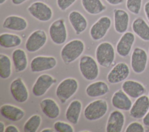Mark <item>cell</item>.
<instances>
[{"mask_svg":"<svg viewBox=\"0 0 149 132\" xmlns=\"http://www.w3.org/2000/svg\"><path fill=\"white\" fill-rule=\"evenodd\" d=\"M142 121H143V123L145 126L149 127V110L146 113V115L143 117Z\"/></svg>","mask_w":149,"mask_h":132,"instance_id":"obj_40","label":"cell"},{"mask_svg":"<svg viewBox=\"0 0 149 132\" xmlns=\"http://www.w3.org/2000/svg\"><path fill=\"white\" fill-rule=\"evenodd\" d=\"M125 121L124 114L119 110H113L110 113L107 125V132H120Z\"/></svg>","mask_w":149,"mask_h":132,"instance_id":"obj_17","label":"cell"},{"mask_svg":"<svg viewBox=\"0 0 149 132\" xmlns=\"http://www.w3.org/2000/svg\"><path fill=\"white\" fill-rule=\"evenodd\" d=\"M41 117L38 115H33L25 122L23 126L24 132H36L41 123Z\"/></svg>","mask_w":149,"mask_h":132,"instance_id":"obj_32","label":"cell"},{"mask_svg":"<svg viewBox=\"0 0 149 132\" xmlns=\"http://www.w3.org/2000/svg\"><path fill=\"white\" fill-rule=\"evenodd\" d=\"M79 84L72 77L66 78L59 83L56 89V95L61 104H65L77 91Z\"/></svg>","mask_w":149,"mask_h":132,"instance_id":"obj_3","label":"cell"},{"mask_svg":"<svg viewBox=\"0 0 149 132\" xmlns=\"http://www.w3.org/2000/svg\"><path fill=\"white\" fill-rule=\"evenodd\" d=\"M111 103L114 108L121 110H130L132 106L131 99L122 90L114 92L111 98Z\"/></svg>","mask_w":149,"mask_h":132,"instance_id":"obj_19","label":"cell"},{"mask_svg":"<svg viewBox=\"0 0 149 132\" xmlns=\"http://www.w3.org/2000/svg\"><path fill=\"white\" fill-rule=\"evenodd\" d=\"M149 110V98L143 95L136 98L129 110L130 116L136 119H142Z\"/></svg>","mask_w":149,"mask_h":132,"instance_id":"obj_15","label":"cell"},{"mask_svg":"<svg viewBox=\"0 0 149 132\" xmlns=\"http://www.w3.org/2000/svg\"><path fill=\"white\" fill-rule=\"evenodd\" d=\"M147 61V53L144 49L136 47L133 49L131 55L130 65L133 71L135 73H142L146 68Z\"/></svg>","mask_w":149,"mask_h":132,"instance_id":"obj_10","label":"cell"},{"mask_svg":"<svg viewBox=\"0 0 149 132\" xmlns=\"http://www.w3.org/2000/svg\"><path fill=\"white\" fill-rule=\"evenodd\" d=\"M79 66L80 72L85 79L92 81L98 76V66L92 56L89 55L83 56L80 59Z\"/></svg>","mask_w":149,"mask_h":132,"instance_id":"obj_5","label":"cell"},{"mask_svg":"<svg viewBox=\"0 0 149 132\" xmlns=\"http://www.w3.org/2000/svg\"><path fill=\"white\" fill-rule=\"evenodd\" d=\"M21 37L15 34L4 33L0 35V45L5 48H11L20 45L22 43Z\"/></svg>","mask_w":149,"mask_h":132,"instance_id":"obj_30","label":"cell"},{"mask_svg":"<svg viewBox=\"0 0 149 132\" xmlns=\"http://www.w3.org/2000/svg\"><path fill=\"white\" fill-rule=\"evenodd\" d=\"M27 1H28V0H11L12 3L15 5H21V4L23 3L24 2H25Z\"/></svg>","mask_w":149,"mask_h":132,"instance_id":"obj_41","label":"cell"},{"mask_svg":"<svg viewBox=\"0 0 149 132\" xmlns=\"http://www.w3.org/2000/svg\"><path fill=\"white\" fill-rule=\"evenodd\" d=\"M115 56V49L110 42H102L97 47L95 58L101 66L104 67L111 66L114 61Z\"/></svg>","mask_w":149,"mask_h":132,"instance_id":"obj_2","label":"cell"},{"mask_svg":"<svg viewBox=\"0 0 149 132\" xmlns=\"http://www.w3.org/2000/svg\"><path fill=\"white\" fill-rule=\"evenodd\" d=\"M5 123L1 121L0 122V131L1 132H4L5 130Z\"/></svg>","mask_w":149,"mask_h":132,"instance_id":"obj_42","label":"cell"},{"mask_svg":"<svg viewBox=\"0 0 149 132\" xmlns=\"http://www.w3.org/2000/svg\"><path fill=\"white\" fill-rule=\"evenodd\" d=\"M84 50V44L81 40H72L62 48L61 57L65 64L69 65L79 58L82 55Z\"/></svg>","mask_w":149,"mask_h":132,"instance_id":"obj_1","label":"cell"},{"mask_svg":"<svg viewBox=\"0 0 149 132\" xmlns=\"http://www.w3.org/2000/svg\"><path fill=\"white\" fill-rule=\"evenodd\" d=\"M122 90L132 98H139L144 95L146 91L145 87L141 83L132 80L125 81L122 84Z\"/></svg>","mask_w":149,"mask_h":132,"instance_id":"obj_20","label":"cell"},{"mask_svg":"<svg viewBox=\"0 0 149 132\" xmlns=\"http://www.w3.org/2000/svg\"><path fill=\"white\" fill-rule=\"evenodd\" d=\"M135 41L134 34L130 31L125 32L118 41L116 49L118 54L122 57L128 56Z\"/></svg>","mask_w":149,"mask_h":132,"instance_id":"obj_16","label":"cell"},{"mask_svg":"<svg viewBox=\"0 0 149 132\" xmlns=\"http://www.w3.org/2000/svg\"><path fill=\"white\" fill-rule=\"evenodd\" d=\"M57 64V60L54 56H37L34 57L30 63L31 72H41L54 69Z\"/></svg>","mask_w":149,"mask_h":132,"instance_id":"obj_12","label":"cell"},{"mask_svg":"<svg viewBox=\"0 0 149 132\" xmlns=\"http://www.w3.org/2000/svg\"><path fill=\"white\" fill-rule=\"evenodd\" d=\"M125 132H144V128L139 122H133L130 123L126 128Z\"/></svg>","mask_w":149,"mask_h":132,"instance_id":"obj_35","label":"cell"},{"mask_svg":"<svg viewBox=\"0 0 149 132\" xmlns=\"http://www.w3.org/2000/svg\"><path fill=\"white\" fill-rule=\"evenodd\" d=\"M12 73V62L10 58L5 54L0 55V77L8 79Z\"/></svg>","mask_w":149,"mask_h":132,"instance_id":"obj_31","label":"cell"},{"mask_svg":"<svg viewBox=\"0 0 149 132\" xmlns=\"http://www.w3.org/2000/svg\"><path fill=\"white\" fill-rule=\"evenodd\" d=\"M109 91L108 85L102 81L93 82L88 85L86 88V94L91 98L103 96L108 93Z\"/></svg>","mask_w":149,"mask_h":132,"instance_id":"obj_27","label":"cell"},{"mask_svg":"<svg viewBox=\"0 0 149 132\" xmlns=\"http://www.w3.org/2000/svg\"><path fill=\"white\" fill-rule=\"evenodd\" d=\"M56 81V79L49 74H41L38 77L33 85L32 92L33 95L37 97L44 95Z\"/></svg>","mask_w":149,"mask_h":132,"instance_id":"obj_11","label":"cell"},{"mask_svg":"<svg viewBox=\"0 0 149 132\" xmlns=\"http://www.w3.org/2000/svg\"><path fill=\"white\" fill-rule=\"evenodd\" d=\"M148 98H149V92H148Z\"/></svg>","mask_w":149,"mask_h":132,"instance_id":"obj_45","label":"cell"},{"mask_svg":"<svg viewBox=\"0 0 149 132\" xmlns=\"http://www.w3.org/2000/svg\"><path fill=\"white\" fill-rule=\"evenodd\" d=\"M49 34L52 42L57 45L65 43L68 33L63 19H58L53 22L49 27Z\"/></svg>","mask_w":149,"mask_h":132,"instance_id":"obj_6","label":"cell"},{"mask_svg":"<svg viewBox=\"0 0 149 132\" xmlns=\"http://www.w3.org/2000/svg\"><path fill=\"white\" fill-rule=\"evenodd\" d=\"M6 1V0H0V5H2V4L4 3Z\"/></svg>","mask_w":149,"mask_h":132,"instance_id":"obj_44","label":"cell"},{"mask_svg":"<svg viewBox=\"0 0 149 132\" xmlns=\"http://www.w3.org/2000/svg\"><path fill=\"white\" fill-rule=\"evenodd\" d=\"M10 91L15 100L19 103L25 102L29 98L28 90L20 77H17L11 82Z\"/></svg>","mask_w":149,"mask_h":132,"instance_id":"obj_14","label":"cell"},{"mask_svg":"<svg viewBox=\"0 0 149 132\" xmlns=\"http://www.w3.org/2000/svg\"><path fill=\"white\" fill-rule=\"evenodd\" d=\"M143 0H126V6L128 10L134 15L139 14Z\"/></svg>","mask_w":149,"mask_h":132,"instance_id":"obj_33","label":"cell"},{"mask_svg":"<svg viewBox=\"0 0 149 132\" xmlns=\"http://www.w3.org/2000/svg\"><path fill=\"white\" fill-rule=\"evenodd\" d=\"M130 74L129 66L125 62L116 64L107 76L108 81L111 84H117L125 80Z\"/></svg>","mask_w":149,"mask_h":132,"instance_id":"obj_13","label":"cell"},{"mask_svg":"<svg viewBox=\"0 0 149 132\" xmlns=\"http://www.w3.org/2000/svg\"><path fill=\"white\" fill-rule=\"evenodd\" d=\"M112 22L109 17L104 16L96 21L90 29V35L94 41L103 38L111 26Z\"/></svg>","mask_w":149,"mask_h":132,"instance_id":"obj_8","label":"cell"},{"mask_svg":"<svg viewBox=\"0 0 149 132\" xmlns=\"http://www.w3.org/2000/svg\"><path fill=\"white\" fill-rule=\"evenodd\" d=\"M82 109L81 102L77 99L73 100L68 106L66 112V119L72 124H77Z\"/></svg>","mask_w":149,"mask_h":132,"instance_id":"obj_28","label":"cell"},{"mask_svg":"<svg viewBox=\"0 0 149 132\" xmlns=\"http://www.w3.org/2000/svg\"><path fill=\"white\" fill-rule=\"evenodd\" d=\"M109 4L111 5H118L122 3L124 0H105Z\"/></svg>","mask_w":149,"mask_h":132,"instance_id":"obj_39","label":"cell"},{"mask_svg":"<svg viewBox=\"0 0 149 132\" xmlns=\"http://www.w3.org/2000/svg\"><path fill=\"white\" fill-rule=\"evenodd\" d=\"M54 128L58 132H74V129L71 124L68 123L57 121L54 124Z\"/></svg>","mask_w":149,"mask_h":132,"instance_id":"obj_34","label":"cell"},{"mask_svg":"<svg viewBox=\"0 0 149 132\" xmlns=\"http://www.w3.org/2000/svg\"><path fill=\"white\" fill-rule=\"evenodd\" d=\"M47 35L43 30H37L31 33L26 40L25 48L30 52L40 50L46 44Z\"/></svg>","mask_w":149,"mask_h":132,"instance_id":"obj_9","label":"cell"},{"mask_svg":"<svg viewBox=\"0 0 149 132\" xmlns=\"http://www.w3.org/2000/svg\"><path fill=\"white\" fill-rule=\"evenodd\" d=\"M27 10L35 19L43 22L50 20L53 15L51 8L45 3L41 1L32 3L27 8Z\"/></svg>","mask_w":149,"mask_h":132,"instance_id":"obj_7","label":"cell"},{"mask_svg":"<svg viewBox=\"0 0 149 132\" xmlns=\"http://www.w3.org/2000/svg\"><path fill=\"white\" fill-rule=\"evenodd\" d=\"M81 2L84 10L92 15L100 14L107 9L101 0H81Z\"/></svg>","mask_w":149,"mask_h":132,"instance_id":"obj_29","label":"cell"},{"mask_svg":"<svg viewBox=\"0 0 149 132\" xmlns=\"http://www.w3.org/2000/svg\"><path fill=\"white\" fill-rule=\"evenodd\" d=\"M19 130L14 125H8L6 127L5 132H19Z\"/></svg>","mask_w":149,"mask_h":132,"instance_id":"obj_37","label":"cell"},{"mask_svg":"<svg viewBox=\"0 0 149 132\" xmlns=\"http://www.w3.org/2000/svg\"><path fill=\"white\" fill-rule=\"evenodd\" d=\"M27 25V22L24 18L16 15H10L6 17L2 23V27L4 28L16 31L24 30Z\"/></svg>","mask_w":149,"mask_h":132,"instance_id":"obj_23","label":"cell"},{"mask_svg":"<svg viewBox=\"0 0 149 132\" xmlns=\"http://www.w3.org/2000/svg\"><path fill=\"white\" fill-rule=\"evenodd\" d=\"M0 113L3 117L12 122L20 121L25 115L22 109L10 104L2 105L0 108Z\"/></svg>","mask_w":149,"mask_h":132,"instance_id":"obj_21","label":"cell"},{"mask_svg":"<svg viewBox=\"0 0 149 132\" xmlns=\"http://www.w3.org/2000/svg\"><path fill=\"white\" fill-rule=\"evenodd\" d=\"M69 21L76 35L84 32L87 27V21L86 17L79 12L73 10L69 14Z\"/></svg>","mask_w":149,"mask_h":132,"instance_id":"obj_22","label":"cell"},{"mask_svg":"<svg viewBox=\"0 0 149 132\" xmlns=\"http://www.w3.org/2000/svg\"><path fill=\"white\" fill-rule=\"evenodd\" d=\"M12 60L16 73L24 71L27 67L28 59L26 52L21 49H15L12 53Z\"/></svg>","mask_w":149,"mask_h":132,"instance_id":"obj_26","label":"cell"},{"mask_svg":"<svg viewBox=\"0 0 149 132\" xmlns=\"http://www.w3.org/2000/svg\"><path fill=\"white\" fill-rule=\"evenodd\" d=\"M77 0H56V4L61 10H65L71 6Z\"/></svg>","mask_w":149,"mask_h":132,"instance_id":"obj_36","label":"cell"},{"mask_svg":"<svg viewBox=\"0 0 149 132\" xmlns=\"http://www.w3.org/2000/svg\"><path fill=\"white\" fill-rule=\"evenodd\" d=\"M144 11L145 13V15L147 17L148 22H149V1L146 2L144 5Z\"/></svg>","mask_w":149,"mask_h":132,"instance_id":"obj_38","label":"cell"},{"mask_svg":"<svg viewBox=\"0 0 149 132\" xmlns=\"http://www.w3.org/2000/svg\"><path fill=\"white\" fill-rule=\"evenodd\" d=\"M114 28L119 34H123L126 32L129 23V15L123 9H115L113 10Z\"/></svg>","mask_w":149,"mask_h":132,"instance_id":"obj_18","label":"cell"},{"mask_svg":"<svg viewBox=\"0 0 149 132\" xmlns=\"http://www.w3.org/2000/svg\"><path fill=\"white\" fill-rule=\"evenodd\" d=\"M108 108V104L105 99H96L86 106L84 110V116L88 120H97L105 115Z\"/></svg>","mask_w":149,"mask_h":132,"instance_id":"obj_4","label":"cell"},{"mask_svg":"<svg viewBox=\"0 0 149 132\" xmlns=\"http://www.w3.org/2000/svg\"><path fill=\"white\" fill-rule=\"evenodd\" d=\"M40 106L42 112L48 118L55 119L60 115V108L58 104L51 98H45L41 101Z\"/></svg>","mask_w":149,"mask_h":132,"instance_id":"obj_24","label":"cell"},{"mask_svg":"<svg viewBox=\"0 0 149 132\" xmlns=\"http://www.w3.org/2000/svg\"><path fill=\"white\" fill-rule=\"evenodd\" d=\"M132 28L134 33L143 41H149V25L143 18H136L132 22Z\"/></svg>","mask_w":149,"mask_h":132,"instance_id":"obj_25","label":"cell"},{"mask_svg":"<svg viewBox=\"0 0 149 132\" xmlns=\"http://www.w3.org/2000/svg\"><path fill=\"white\" fill-rule=\"evenodd\" d=\"M40 131L41 132H52V131H54V130L50 128H45V129L41 130Z\"/></svg>","mask_w":149,"mask_h":132,"instance_id":"obj_43","label":"cell"}]
</instances>
